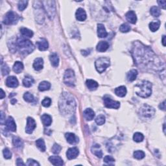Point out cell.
Returning a JSON list of instances; mask_svg holds the SVG:
<instances>
[{"instance_id": "cell-9", "label": "cell", "mask_w": 166, "mask_h": 166, "mask_svg": "<svg viewBox=\"0 0 166 166\" xmlns=\"http://www.w3.org/2000/svg\"><path fill=\"white\" fill-rule=\"evenodd\" d=\"M104 104L106 108H114L118 109L120 106V103L119 101H114L111 99L110 97L108 95H105L103 97Z\"/></svg>"}, {"instance_id": "cell-14", "label": "cell", "mask_w": 166, "mask_h": 166, "mask_svg": "<svg viewBox=\"0 0 166 166\" xmlns=\"http://www.w3.org/2000/svg\"><path fill=\"white\" fill-rule=\"evenodd\" d=\"M5 125L7 128L10 131L12 132H15L16 130V123L14 122V120L12 117H9L8 119L6 120Z\"/></svg>"}, {"instance_id": "cell-36", "label": "cell", "mask_w": 166, "mask_h": 166, "mask_svg": "<svg viewBox=\"0 0 166 166\" xmlns=\"http://www.w3.org/2000/svg\"><path fill=\"white\" fill-rule=\"evenodd\" d=\"M144 139V136L140 132H136L133 136V140L136 142H142Z\"/></svg>"}, {"instance_id": "cell-24", "label": "cell", "mask_w": 166, "mask_h": 166, "mask_svg": "<svg viewBox=\"0 0 166 166\" xmlns=\"http://www.w3.org/2000/svg\"><path fill=\"white\" fill-rule=\"evenodd\" d=\"M51 63L54 67H57L59 64V58L58 54L55 53H53L49 56Z\"/></svg>"}, {"instance_id": "cell-49", "label": "cell", "mask_w": 166, "mask_h": 166, "mask_svg": "<svg viewBox=\"0 0 166 166\" xmlns=\"http://www.w3.org/2000/svg\"><path fill=\"white\" fill-rule=\"evenodd\" d=\"M5 116L3 112H1V124L3 125L4 123H5Z\"/></svg>"}, {"instance_id": "cell-32", "label": "cell", "mask_w": 166, "mask_h": 166, "mask_svg": "<svg viewBox=\"0 0 166 166\" xmlns=\"http://www.w3.org/2000/svg\"><path fill=\"white\" fill-rule=\"evenodd\" d=\"M20 33L23 37H27V38H32L33 36V32L29 29L23 27L20 29Z\"/></svg>"}, {"instance_id": "cell-20", "label": "cell", "mask_w": 166, "mask_h": 166, "mask_svg": "<svg viewBox=\"0 0 166 166\" xmlns=\"http://www.w3.org/2000/svg\"><path fill=\"white\" fill-rule=\"evenodd\" d=\"M65 137L67 140V142L70 144H75L77 142H78V138L77 136L73 133L68 132L66 133Z\"/></svg>"}, {"instance_id": "cell-16", "label": "cell", "mask_w": 166, "mask_h": 166, "mask_svg": "<svg viewBox=\"0 0 166 166\" xmlns=\"http://www.w3.org/2000/svg\"><path fill=\"white\" fill-rule=\"evenodd\" d=\"M49 160L54 165L61 166L64 164L63 159L58 156H52V157L49 158Z\"/></svg>"}, {"instance_id": "cell-11", "label": "cell", "mask_w": 166, "mask_h": 166, "mask_svg": "<svg viewBox=\"0 0 166 166\" xmlns=\"http://www.w3.org/2000/svg\"><path fill=\"white\" fill-rule=\"evenodd\" d=\"M79 153V149L77 147H71L67 151L66 156L69 160L75 159Z\"/></svg>"}, {"instance_id": "cell-21", "label": "cell", "mask_w": 166, "mask_h": 166, "mask_svg": "<svg viewBox=\"0 0 166 166\" xmlns=\"http://www.w3.org/2000/svg\"><path fill=\"white\" fill-rule=\"evenodd\" d=\"M44 60L42 58H37L34 61L33 68L36 71H40L43 68Z\"/></svg>"}, {"instance_id": "cell-44", "label": "cell", "mask_w": 166, "mask_h": 166, "mask_svg": "<svg viewBox=\"0 0 166 166\" xmlns=\"http://www.w3.org/2000/svg\"><path fill=\"white\" fill-rule=\"evenodd\" d=\"M9 68L8 67V66L7 65V64H1V72L2 74H3V75H8L9 73Z\"/></svg>"}, {"instance_id": "cell-10", "label": "cell", "mask_w": 166, "mask_h": 166, "mask_svg": "<svg viewBox=\"0 0 166 166\" xmlns=\"http://www.w3.org/2000/svg\"><path fill=\"white\" fill-rule=\"evenodd\" d=\"M36 128V122L32 118H27L26 132L27 134H31Z\"/></svg>"}, {"instance_id": "cell-39", "label": "cell", "mask_w": 166, "mask_h": 166, "mask_svg": "<svg viewBox=\"0 0 166 166\" xmlns=\"http://www.w3.org/2000/svg\"><path fill=\"white\" fill-rule=\"evenodd\" d=\"M145 153L142 151H136L134 153V157L138 160H141L145 157Z\"/></svg>"}, {"instance_id": "cell-54", "label": "cell", "mask_w": 166, "mask_h": 166, "mask_svg": "<svg viewBox=\"0 0 166 166\" xmlns=\"http://www.w3.org/2000/svg\"><path fill=\"white\" fill-rule=\"evenodd\" d=\"M162 44L163 46H165V36L163 35L162 38Z\"/></svg>"}, {"instance_id": "cell-51", "label": "cell", "mask_w": 166, "mask_h": 166, "mask_svg": "<svg viewBox=\"0 0 166 166\" xmlns=\"http://www.w3.org/2000/svg\"><path fill=\"white\" fill-rule=\"evenodd\" d=\"M16 165H18V166H20V165H25V163H24L23 161L21 159V158H18L16 161Z\"/></svg>"}, {"instance_id": "cell-50", "label": "cell", "mask_w": 166, "mask_h": 166, "mask_svg": "<svg viewBox=\"0 0 166 166\" xmlns=\"http://www.w3.org/2000/svg\"><path fill=\"white\" fill-rule=\"evenodd\" d=\"M158 3L159 4V5L163 8V9H165V1H158Z\"/></svg>"}, {"instance_id": "cell-28", "label": "cell", "mask_w": 166, "mask_h": 166, "mask_svg": "<svg viewBox=\"0 0 166 166\" xmlns=\"http://www.w3.org/2000/svg\"><path fill=\"white\" fill-rule=\"evenodd\" d=\"M161 22L159 20H155L149 24V29L152 32H156L160 28Z\"/></svg>"}, {"instance_id": "cell-29", "label": "cell", "mask_w": 166, "mask_h": 166, "mask_svg": "<svg viewBox=\"0 0 166 166\" xmlns=\"http://www.w3.org/2000/svg\"><path fill=\"white\" fill-rule=\"evenodd\" d=\"M24 70V64L19 61L16 62L13 66V71L16 73H21Z\"/></svg>"}, {"instance_id": "cell-43", "label": "cell", "mask_w": 166, "mask_h": 166, "mask_svg": "<svg viewBox=\"0 0 166 166\" xmlns=\"http://www.w3.org/2000/svg\"><path fill=\"white\" fill-rule=\"evenodd\" d=\"M51 150H52V152H53L54 154H58L61 151V147L58 144L54 143V145L53 146V147H52L51 149Z\"/></svg>"}, {"instance_id": "cell-40", "label": "cell", "mask_w": 166, "mask_h": 166, "mask_svg": "<svg viewBox=\"0 0 166 166\" xmlns=\"http://www.w3.org/2000/svg\"><path fill=\"white\" fill-rule=\"evenodd\" d=\"M95 123L98 125H102L105 123V117L103 115H99L95 119Z\"/></svg>"}, {"instance_id": "cell-15", "label": "cell", "mask_w": 166, "mask_h": 166, "mask_svg": "<svg viewBox=\"0 0 166 166\" xmlns=\"http://www.w3.org/2000/svg\"><path fill=\"white\" fill-rule=\"evenodd\" d=\"M75 17L77 20L80 22L85 21L86 19V13L85 10L82 8H79L77 10L75 13Z\"/></svg>"}, {"instance_id": "cell-31", "label": "cell", "mask_w": 166, "mask_h": 166, "mask_svg": "<svg viewBox=\"0 0 166 166\" xmlns=\"http://www.w3.org/2000/svg\"><path fill=\"white\" fill-rule=\"evenodd\" d=\"M137 75H138V71L136 70H130L129 72L127 73V80L128 81H134V80H136V77H137Z\"/></svg>"}, {"instance_id": "cell-47", "label": "cell", "mask_w": 166, "mask_h": 166, "mask_svg": "<svg viewBox=\"0 0 166 166\" xmlns=\"http://www.w3.org/2000/svg\"><path fill=\"white\" fill-rule=\"evenodd\" d=\"M51 100L50 98L49 97H46L42 102V105L44 107H49V106L51 105Z\"/></svg>"}, {"instance_id": "cell-45", "label": "cell", "mask_w": 166, "mask_h": 166, "mask_svg": "<svg viewBox=\"0 0 166 166\" xmlns=\"http://www.w3.org/2000/svg\"><path fill=\"white\" fill-rule=\"evenodd\" d=\"M3 156H4V158H5V159H10V158H11L12 157V153L10 150L8 148H5L3 151Z\"/></svg>"}, {"instance_id": "cell-38", "label": "cell", "mask_w": 166, "mask_h": 166, "mask_svg": "<svg viewBox=\"0 0 166 166\" xmlns=\"http://www.w3.org/2000/svg\"><path fill=\"white\" fill-rule=\"evenodd\" d=\"M24 99L25 101H27V102H29V103L33 102L34 100V98L33 95L29 92H26V93L24 94Z\"/></svg>"}, {"instance_id": "cell-8", "label": "cell", "mask_w": 166, "mask_h": 166, "mask_svg": "<svg viewBox=\"0 0 166 166\" xmlns=\"http://www.w3.org/2000/svg\"><path fill=\"white\" fill-rule=\"evenodd\" d=\"M155 109L151 107V106L146 105V104L140 108V114L144 118H151L155 115Z\"/></svg>"}, {"instance_id": "cell-34", "label": "cell", "mask_w": 166, "mask_h": 166, "mask_svg": "<svg viewBox=\"0 0 166 166\" xmlns=\"http://www.w3.org/2000/svg\"><path fill=\"white\" fill-rule=\"evenodd\" d=\"M36 145L38 148L42 152H44L46 151V145H45V142L43 139H38V140L36 141Z\"/></svg>"}, {"instance_id": "cell-23", "label": "cell", "mask_w": 166, "mask_h": 166, "mask_svg": "<svg viewBox=\"0 0 166 166\" xmlns=\"http://www.w3.org/2000/svg\"><path fill=\"white\" fill-rule=\"evenodd\" d=\"M91 151L93 155H95L97 157L101 158L103 156L102 151L101 149V147L99 145L95 144L92 147H91Z\"/></svg>"}, {"instance_id": "cell-26", "label": "cell", "mask_w": 166, "mask_h": 166, "mask_svg": "<svg viewBox=\"0 0 166 166\" xmlns=\"http://www.w3.org/2000/svg\"><path fill=\"white\" fill-rule=\"evenodd\" d=\"M86 84L89 90H96L99 86L98 83H97L96 81L91 80V79H88V80L86 81Z\"/></svg>"}, {"instance_id": "cell-25", "label": "cell", "mask_w": 166, "mask_h": 166, "mask_svg": "<svg viewBox=\"0 0 166 166\" xmlns=\"http://www.w3.org/2000/svg\"><path fill=\"white\" fill-rule=\"evenodd\" d=\"M115 93L119 97H123L126 95L127 93V89H126L125 86H121L120 87H118L117 88L115 89Z\"/></svg>"}, {"instance_id": "cell-19", "label": "cell", "mask_w": 166, "mask_h": 166, "mask_svg": "<svg viewBox=\"0 0 166 166\" xmlns=\"http://www.w3.org/2000/svg\"><path fill=\"white\" fill-rule=\"evenodd\" d=\"M109 48V44L106 41H101L97 45V51L99 52H105Z\"/></svg>"}, {"instance_id": "cell-2", "label": "cell", "mask_w": 166, "mask_h": 166, "mask_svg": "<svg viewBox=\"0 0 166 166\" xmlns=\"http://www.w3.org/2000/svg\"><path fill=\"white\" fill-rule=\"evenodd\" d=\"M18 49L21 53L27 54L33 52L34 46L30 40L24 37L18 38L16 42V49Z\"/></svg>"}, {"instance_id": "cell-37", "label": "cell", "mask_w": 166, "mask_h": 166, "mask_svg": "<svg viewBox=\"0 0 166 166\" xmlns=\"http://www.w3.org/2000/svg\"><path fill=\"white\" fill-rule=\"evenodd\" d=\"M12 142H13L14 145L18 148H21L24 145L23 142H22V140L18 137H14L13 140H12Z\"/></svg>"}, {"instance_id": "cell-42", "label": "cell", "mask_w": 166, "mask_h": 166, "mask_svg": "<svg viewBox=\"0 0 166 166\" xmlns=\"http://www.w3.org/2000/svg\"><path fill=\"white\" fill-rule=\"evenodd\" d=\"M27 4H28V1H19L18 3V9L20 11H24L27 7Z\"/></svg>"}, {"instance_id": "cell-5", "label": "cell", "mask_w": 166, "mask_h": 166, "mask_svg": "<svg viewBox=\"0 0 166 166\" xmlns=\"http://www.w3.org/2000/svg\"><path fill=\"white\" fill-rule=\"evenodd\" d=\"M110 59L106 57H101L98 58L97 60L95 61V66L97 71L99 73H103L105 71L106 68L110 66Z\"/></svg>"}, {"instance_id": "cell-22", "label": "cell", "mask_w": 166, "mask_h": 166, "mask_svg": "<svg viewBox=\"0 0 166 166\" xmlns=\"http://www.w3.org/2000/svg\"><path fill=\"white\" fill-rule=\"evenodd\" d=\"M84 117L88 121H91L95 117V112L91 108H87L84 111Z\"/></svg>"}, {"instance_id": "cell-3", "label": "cell", "mask_w": 166, "mask_h": 166, "mask_svg": "<svg viewBox=\"0 0 166 166\" xmlns=\"http://www.w3.org/2000/svg\"><path fill=\"white\" fill-rule=\"evenodd\" d=\"M135 87L138 89L136 93L141 97H148L152 93V84L149 81H143L141 83L136 85Z\"/></svg>"}, {"instance_id": "cell-35", "label": "cell", "mask_w": 166, "mask_h": 166, "mask_svg": "<svg viewBox=\"0 0 166 166\" xmlns=\"http://www.w3.org/2000/svg\"><path fill=\"white\" fill-rule=\"evenodd\" d=\"M150 12H151V14H152V16H153L154 17H158L161 14L160 9L158 8V7H156V6L151 7V9L150 10Z\"/></svg>"}, {"instance_id": "cell-6", "label": "cell", "mask_w": 166, "mask_h": 166, "mask_svg": "<svg viewBox=\"0 0 166 166\" xmlns=\"http://www.w3.org/2000/svg\"><path fill=\"white\" fill-rule=\"evenodd\" d=\"M64 83L68 86H75V76L74 71L72 70L68 69L65 71L64 76Z\"/></svg>"}, {"instance_id": "cell-46", "label": "cell", "mask_w": 166, "mask_h": 166, "mask_svg": "<svg viewBox=\"0 0 166 166\" xmlns=\"http://www.w3.org/2000/svg\"><path fill=\"white\" fill-rule=\"evenodd\" d=\"M104 162L108 163V164H112V163L115 162V160L114 158L110 157V156H106V157L104 158Z\"/></svg>"}, {"instance_id": "cell-30", "label": "cell", "mask_w": 166, "mask_h": 166, "mask_svg": "<svg viewBox=\"0 0 166 166\" xmlns=\"http://www.w3.org/2000/svg\"><path fill=\"white\" fill-rule=\"evenodd\" d=\"M51 87V84L48 81H43L40 83L38 86V90L40 91L49 90Z\"/></svg>"}, {"instance_id": "cell-13", "label": "cell", "mask_w": 166, "mask_h": 166, "mask_svg": "<svg viewBox=\"0 0 166 166\" xmlns=\"http://www.w3.org/2000/svg\"><path fill=\"white\" fill-rule=\"evenodd\" d=\"M36 44L40 51H46L48 49L49 47L48 41L45 38H41L40 40L36 42Z\"/></svg>"}, {"instance_id": "cell-41", "label": "cell", "mask_w": 166, "mask_h": 166, "mask_svg": "<svg viewBox=\"0 0 166 166\" xmlns=\"http://www.w3.org/2000/svg\"><path fill=\"white\" fill-rule=\"evenodd\" d=\"M120 30L121 33H127L130 31V27L127 24H123L120 26Z\"/></svg>"}, {"instance_id": "cell-4", "label": "cell", "mask_w": 166, "mask_h": 166, "mask_svg": "<svg viewBox=\"0 0 166 166\" xmlns=\"http://www.w3.org/2000/svg\"><path fill=\"white\" fill-rule=\"evenodd\" d=\"M42 3L43 4L44 9L49 18L50 19H53L56 14L55 2L54 1H42Z\"/></svg>"}, {"instance_id": "cell-53", "label": "cell", "mask_w": 166, "mask_h": 166, "mask_svg": "<svg viewBox=\"0 0 166 166\" xmlns=\"http://www.w3.org/2000/svg\"><path fill=\"white\" fill-rule=\"evenodd\" d=\"M5 96V93L4 91L3 90V89L1 88V99H2L4 98Z\"/></svg>"}, {"instance_id": "cell-7", "label": "cell", "mask_w": 166, "mask_h": 166, "mask_svg": "<svg viewBox=\"0 0 166 166\" xmlns=\"http://www.w3.org/2000/svg\"><path fill=\"white\" fill-rule=\"evenodd\" d=\"M18 19L19 16H18V14L12 11H10L7 12L5 15L3 22L4 24L11 25L16 23V22H18Z\"/></svg>"}, {"instance_id": "cell-1", "label": "cell", "mask_w": 166, "mask_h": 166, "mask_svg": "<svg viewBox=\"0 0 166 166\" xmlns=\"http://www.w3.org/2000/svg\"><path fill=\"white\" fill-rule=\"evenodd\" d=\"M59 109L60 112L64 116H70L75 112L77 104L75 99L68 92L61 94L59 99Z\"/></svg>"}, {"instance_id": "cell-33", "label": "cell", "mask_w": 166, "mask_h": 166, "mask_svg": "<svg viewBox=\"0 0 166 166\" xmlns=\"http://www.w3.org/2000/svg\"><path fill=\"white\" fill-rule=\"evenodd\" d=\"M34 80L31 77H26L25 79L23 80V85L26 87H31V86L33 85Z\"/></svg>"}, {"instance_id": "cell-18", "label": "cell", "mask_w": 166, "mask_h": 166, "mask_svg": "<svg viewBox=\"0 0 166 166\" xmlns=\"http://www.w3.org/2000/svg\"><path fill=\"white\" fill-rule=\"evenodd\" d=\"M126 18H127V21L130 23L132 24H135L137 21V17L135 14V12L132 11H128L127 14H126Z\"/></svg>"}, {"instance_id": "cell-17", "label": "cell", "mask_w": 166, "mask_h": 166, "mask_svg": "<svg viewBox=\"0 0 166 166\" xmlns=\"http://www.w3.org/2000/svg\"><path fill=\"white\" fill-rule=\"evenodd\" d=\"M97 35L99 38H105L108 36L105 26L103 24H99L97 25Z\"/></svg>"}, {"instance_id": "cell-52", "label": "cell", "mask_w": 166, "mask_h": 166, "mask_svg": "<svg viewBox=\"0 0 166 166\" xmlns=\"http://www.w3.org/2000/svg\"><path fill=\"white\" fill-rule=\"evenodd\" d=\"M159 108L160 109H162L163 110H165V101H164L162 103H161L160 105H159Z\"/></svg>"}, {"instance_id": "cell-12", "label": "cell", "mask_w": 166, "mask_h": 166, "mask_svg": "<svg viewBox=\"0 0 166 166\" xmlns=\"http://www.w3.org/2000/svg\"><path fill=\"white\" fill-rule=\"evenodd\" d=\"M6 85L10 88H16L18 86L19 83L16 77L14 76H11L7 79Z\"/></svg>"}, {"instance_id": "cell-27", "label": "cell", "mask_w": 166, "mask_h": 166, "mask_svg": "<svg viewBox=\"0 0 166 166\" xmlns=\"http://www.w3.org/2000/svg\"><path fill=\"white\" fill-rule=\"evenodd\" d=\"M42 123L46 127H49V126L51 125V124L52 123V119L51 117L48 114H43L42 116Z\"/></svg>"}, {"instance_id": "cell-48", "label": "cell", "mask_w": 166, "mask_h": 166, "mask_svg": "<svg viewBox=\"0 0 166 166\" xmlns=\"http://www.w3.org/2000/svg\"><path fill=\"white\" fill-rule=\"evenodd\" d=\"M27 165H29V166H31V165H34V166L38 165V166H39L40 163L37 162L36 161H35L34 160L31 159V158H30V159H28V160H27Z\"/></svg>"}]
</instances>
